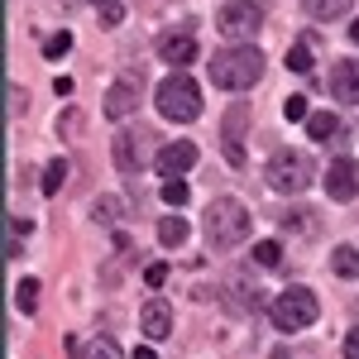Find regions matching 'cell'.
Returning a JSON list of instances; mask_svg holds the SVG:
<instances>
[{
  "instance_id": "cell-1",
  "label": "cell",
  "mask_w": 359,
  "mask_h": 359,
  "mask_svg": "<svg viewBox=\"0 0 359 359\" xmlns=\"http://www.w3.org/2000/svg\"><path fill=\"white\" fill-rule=\"evenodd\" d=\"M259 77H264V53L254 43H230L211 57V86L221 91H249Z\"/></svg>"
},
{
  "instance_id": "cell-2",
  "label": "cell",
  "mask_w": 359,
  "mask_h": 359,
  "mask_svg": "<svg viewBox=\"0 0 359 359\" xmlns=\"http://www.w3.org/2000/svg\"><path fill=\"white\" fill-rule=\"evenodd\" d=\"M201 230H206V245H211V249H235L249 235L245 201H235V196H216V201H206V211H201Z\"/></svg>"
},
{
  "instance_id": "cell-3",
  "label": "cell",
  "mask_w": 359,
  "mask_h": 359,
  "mask_svg": "<svg viewBox=\"0 0 359 359\" xmlns=\"http://www.w3.org/2000/svg\"><path fill=\"white\" fill-rule=\"evenodd\" d=\"M154 106H158V115L163 120H172V125H192L196 115H201V86L177 67L172 77H163L158 82V91H154Z\"/></svg>"
},
{
  "instance_id": "cell-4",
  "label": "cell",
  "mask_w": 359,
  "mask_h": 359,
  "mask_svg": "<svg viewBox=\"0 0 359 359\" xmlns=\"http://www.w3.org/2000/svg\"><path fill=\"white\" fill-rule=\"evenodd\" d=\"M321 316V302H316V292L311 287H283L273 297V306H269V321H273L278 331H306L311 321Z\"/></svg>"
},
{
  "instance_id": "cell-5",
  "label": "cell",
  "mask_w": 359,
  "mask_h": 359,
  "mask_svg": "<svg viewBox=\"0 0 359 359\" xmlns=\"http://www.w3.org/2000/svg\"><path fill=\"white\" fill-rule=\"evenodd\" d=\"M111 154H115V168H120L125 177H139V168L158 158V149H154V139H149V130H139V125H135V130L125 125V130L115 135Z\"/></svg>"
},
{
  "instance_id": "cell-6",
  "label": "cell",
  "mask_w": 359,
  "mask_h": 359,
  "mask_svg": "<svg viewBox=\"0 0 359 359\" xmlns=\"http://www.w3.org/2000/svg\"><path fill=\"white\" fill-rule=\"evenodd\" d=\"M216 29H221V39H230V43H249L264 29V10L254 0H225L221 15H216Z\"/></svg>"
},
{
  "instance_id": "cell-7",
  "label": "cell",
  "mask_w": 359,
  "mask_h": 359,
  "mask_svg": "<svg viewBox=\"0 0 359 359\" xmlns=\"http://www.w3.org/2000/svg\"><path fill=\"white\" fill-rule=\"evenodd\" d=\"M306 182H311V158L297 154V149H283L269 158V187L273 192H306Z\"/></svg>"
},
{
  "instance_id": "cell-8",
  "label": "cell",
  "mask_w": 359,
  "mask_h": 359,
  "mask_svg": "<svg viewBox=\"0 0 359 359\" xmlns=\"http://www.w3.org/2000/svg\"><path fill=\"white\" fill-rule=\"evenodd\" d=\"M245 130H249V106L235 101V106L225 111V125H221V144H225V163L230 168L245 163Z\"/></svg>"
},
{
  "instance_id": "cell-9",
  "label": "cell",
  "mask_w": 359,
  "mask_h": 359,
  "mask_svg": "<svg viewBox=\"0 0 359 359\" xmlns=\"http://www.w3.org/2000/svg\"><path fill=\"white\" fill-rule=\"evenodd\" d=\"M326 192H331L335 201H355L359 196V163L350 154H340V158L326 163Z\"/></svg>"
},
{
  "instance_id": "cell-10",
  "label": "cell",
  "mask_w": 359,
  "mask_h": 359,
  "mask_svg": "<svg viewBox=\"0 0 359 359\" xmlns=\"http://www.w3.org/2000/svg\"><path fill=\"white\" fill-rule=\"evenodd\" d=\"M135 111H139V77H120V82L106 91V120L125 125Z\"/></svg>"
},
{
  "instance_id": "cell-11",
  "label": "cell",
  "mask_w": 359,
  "mask_h": 359,
  "mask_svg": "<svg viewBox=\"0 0 359 359\" xmlns=\"http://www.w3.org/2000/svg\"><path fill=\"white\" fill-rule=\"evenodd\" d=\"M196 158H201V154H196V144H192V139H177V144H163V149H158L154 168H158L163 177H182V172H187V168H192Z\"/></svg>"
},
{
  "instance_id": "cell-12",
  "label": "cell",
  "mask_w": 359,
  "mask_h": 359,
  "mask_svg": "<svg viewBox=\"0 0 359 359\" xmlns=\"http://www.w3.org/2000/svg\"><path fill=\"white\" fill-rule=\"evenodd\" d=\"M331 96L345 106H359V57H340L331 67Z\"/></svg>"
},
{
  "instance_id": "cell-13",
  "label": "cell",
  "mask_w": 359,
  "mask_h": 359,
  "mask_svg": "<svg viewBox=\"0 0 359 359\" xmlns=\"http://www.w3.org/2000/svg\"><path fill=\"white\" fill-rule=\"evenodd\" d=\"M139 326H144V335H149V340H168V335H172V306L158 302V297H154V302H144Z\"/></svg>"
},
{
  "instance_id": "cell-14",
  "label": "cell",
  "mask_w": 359,
  "mask_h": 359,
  "mask_svg": "<svg viewBox=\"0 0 359 359\" xmlns=\"http://www.w3.org/2000/svg\"><path fill=\"white\" fill-rule=\"evenodd\" d=\"M196 53H201V43L187 39V34H168L163 43H158V57H163L168 67H187V62H196Z\"/></svg>"
},
{
  "instance_id": "cell-15",
  "label": "cell",
  "mask_w": 359,
  "mask_h": 359,
  "mask_svg": "<svg viewBox=\"0 0 359 359\" xmlns=\"http://www.w3.org/2000/svg\"><path fill=\"white\" fill-rule=\"evenodd\" d=\"M67 355H77V359H125L120 350H115V340H106V335H96V340L67 335Z\"/></svg>"
},
{
  "instance_id": "cell-16",
  "label": "cell",
  "mask_w": 359,
  "mask_h": 359,
  "mask_svg": "<svg viewBox=\"0 0 359 359\" xmlns=\"http://www.w3.org/2000/svg\"><path fill=\"white\" fill-rule=\"evenodd\" d=\"M350 5H355V0H302L306 15H311V20H326V25L340 20V15H350Z\"/></svg>"
},
{
  "instance_id": "cell-17",
  "label": "cell",
  "mask_w": 359,
  "mask_h": 359,
  "mask_svg": "<svg viewBox=\"0 0 359 359\" xmlns=\"http://www.w3.org/2000/svg\"><path fill=\"white\" fill-rule=\"evenodd\" d=\"M340 130V120H335L331 111H316V115H306V135L316 139V144H326V139Z\"/></svg>"
},
{
  "instance_id": "cell-18",
  "label": "cell",
  "mask_w": 359,
  "mask_h": 359,
  "mask_svg": "<svg viewBox=\"0 0 359 359\" xmlns=\"http://www.w3.org/2000/svg\"><path fill=\"white\" fill-rule=\"evenodd\" d=\"M15 306H20L25 316L39 311V278H20V283H15Z\"/></svg>"
},
{
  "instance_id": "cell-19",
  "label": "cell",
  "mask_w": 359,
  "mask_h": 359,
  "mask_svg": "<svg viewBox=\"0 0 359 359\" xmlns=\"http://www.w3.org/2000/svg\"><path fill=\"white\" fill-rule=\"evenodd\" d=\"M331 269H335L340 278H359V249H355V245H340V249L331 254Z\"/></svg>"
},
{
  "instance_id": "cell-20",
  "label": "cell",
  "mask_w": 359,
  "mask_h": 359,
  "mask_svg": "<svg viewBox=\"0 0 359 359\" xmlns=\"http://www.w3.org/2000/svg\"><path fill=\"white\" fill-rule=\"evenodd\" d=\"M311 48H316V43L302 34V39L287 48V72H311Z\"/></svg>"
},
{
  "instance_id": "cell-21",
  "label": "cell",
  "mask_w": 359,
  "mask_h": 359,
  "mask_svg": "<svg viewBox=\"0 0 359 359\" xmlns=\"http://www.w3.org/2000/svg\"><path fill=\"white\" fill-rule=\"evenodd\" d=\"M158 240H163L168 249H177L182 240H187V221H182V216H168V221H158Z\"/></svg>"
},
{
  "instance_id": "cell-22",
  "label": "cell",
  "mask_w": 359,
  "mask_h": 359,
  "mask_svg": "<svg viewBox=\"0 0 359 359\" xmlns=\"http://www.w3.org/2000/svg\"><path fill=\"white\" fill-rule=\"evenodd\" d=\"M158 196H163L168 206H187V201H192V187H187L182 177H163V192Z\"/></svg>"
},
{
  "instance_id": "cell-23",
  "label": "cell",
  "mask_w": 359,
  "mask_h": 359,
  "mask_svg": "<svg viewBox=\"0 0 359 359\" xmlns=\"http://www.w3.org/2000/svg\"><path fill=\"white\" fill-rule=\"evenodd\" d=\"M62 182H67V163H62V158H53V163L43 168V192L57 196V192H62Z\"/></svg>"
},
{
  "instance_id": "cell-24",
  "label": "cell",
  "mask_w": 359,
  "mask_h": 359,
  "mask_svg": "<svg viewBox=\"0 0 359 359\" xmlns=\"http://www.w3.org/2000/svg\"><path fill=\"white\" fill-rule=\"evenodd\" d=\"M254 264H259V269H278V264H283V249H278L273 240H259V245H254Z\"/></svg>"
},
{
  "instance_id": "cell-25",
  "label": "cell",
  "mask_w": 359,
  "mask_h": 359,
  "mask_svg": "<svg viewBox=\"0 0 359 359\" xmlns=\"http://www.w3.org/2000/svg\"><path fill=\"white\" fill-rule=\"evenodd\" d=\"M67 53H72V34H53V39L43 43V57H48V62H57V57H67Z\"/></svg>"
},
{
  "instance_id": "cell-26",
  "label": "cell",
  "mask_w": 359,
  "mask_h": 359,
  "mask_svg": "<svg viewBox=\"0 0 359 359\" xmlns=\"http://www.w3.org/2000/svg\"><path fill=\"white\" fill-rule=\"evenodd\" d=\"M283 225H292L297 235H311V230H316V216H311V211H292V216H283Z\"/></svg>"
},
{
  "instance_id": "cell-27",
  "label": "cell",
  "mask_w": 359,
  "mask_h": 359,
  "mask_svg": "<svg viewBox=\"0 0 359 359\" xmlns=\"http://www.w3.org/2000/svg\"><path fill=\"white\" fill-rule=\"evenodd\" d=\"M120 20H125V0H106V5H101V25L115 29Z\"/></svg>"
},
{
  "instance_id": "cell-28",
  "label": "cell",
  "mask_w": 359,
  "mask_h": 359,
  "mask_svg": "<svg viewBox=\"0 0 359 359\" xmlns=\"http://www.w3.org/2000/svg\"><path fill=\"white\" fill-rule=\"evenodd\" d=\"M283 115H287V120H302V125H306V115H311V111H306V96H287V101H283Z\"/></svg>"
},
{
  "instance_id": "cell-29",
  "label": "cell",
  "mask_w": 359,
  "mask_h": 359,
  "mask_svg": "<svg viewBox=\"0 0 359 359\" xmlns=\"http://www.w3.org/2000/svg\"><path fill=\"white\" fill-rule=\"evenodd\" d=\"M144 283H149V287H163L168 283V264H149V269H144Z\"/></svg>"
},
{
  "instance_id": "cell-30",
  "label": "cell",
  "mask_w": 359,
  "mask_h": 359,
  "mask_svg": "<svg viewBox=\"0 0 359 359\" xmlns=\"http://www.w3.org/2000/svg\"><path fill=\"white\" fill-rule=\"evenodd\" d=\"M340 355H345V359H359V326H355V331H345V345H340Z\"/></svg>"
},
{
  "instance_id": "cell-31",
  "label": "cell",
  "mask_w": 359,
  "mask_h": 359,
  "mask_svg": "<svg viewBox=\"0 0 359 359\" xmlns=\"http://www.w3.org/2000/svg\"><path fill=\"white\" fill-rule=\"evenodd\" d=\"M25 111V91H20V86H10V115H20Z\"/></svg>"
},
{
  "instance_id": "cell-32",
  "label": "cell",
  "mask_w": 359,
  "mask_h": 359,
  "mask_svg": "<svg viewBox=\"0 0 359 359\" xmlns=\"http://www.w3.org/2000/svg\"><path fill=\"white\" fill-rule=\"evenodd\" d=\"M135 359H158V355H154L149 345H139V350H135Z\"/></svg>"
},
{
  "instance_id": "cell-33",
  "label": "cell",
  "mask_w": 359,
  "mask_h": 359,
  "mask_svg": "<svg viewBox=\"0 0 359 359\" xmlns=\"http://www.w3.org/2000/svg\"><path fill=\"white\" fill-rule=\"evenodd\" d=\"M350 43H359V20H355V25H350Z\"/></svg>"
},
{
  "instance_id": "cell-34",
  "label": "cell",
  "mask_w": 359,
  "mask_h": 359,
  "mask_svg": "<svg viewBox=\"0 0 359 359\" xmlns=\"http://www.w3.org/2000/svg\"><path fill=\"white\" fill-rule=\"evenodd\" d=\"M101 5H106V0H101Z\"/></svg>"
}]
</instances>
